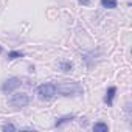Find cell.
I'll return each instance as SVG.
<instances>
[{
  "label": "cell",
  "instance_id": "cell-3",
  "mask_svg": "<svg viewBox=\"0 0 132 132\" xmlns=\"http://www.w3.org/2000/svg\"><path fill=\"white\" fill-rule=\"evenodd\" d=\"M28 103H30V98H28V95H25V93H16V95H13V96L10 98V104H11L13 107H16V109H22V107H25Z\"/></svg>",
  "mask_w": 132,
  "mask_h": 132
},
{
  "label": "cell",
  "instance_id": "cell-9",
  "mask_svg": "<svg viewBox=\"0 0 132 132\" xmlns=\"http://www.w3.org/2000/svg\"><path fill=\"white\" fill-rule=\"evenodd\" d=\"M101 5L104 6V8H109V10H113V8H117V0H101Z\"/></svg>",
  "mask_w": 132,
  "mask_h": 132
},
{
  "label": "cell",
  "instance_id": "cell-2",
  "mask_svg": "<svg viewBox=\"0 0 132 132\" xmlns=\"http://www.w3.org/2000/svg\"><path fill=\"white\" fill-rule=\"evenodd\" d=\"M37 95H39V98H40V100L48 101V100H51V98L56 95V86H54V84H51V82L42 84V86H39V87H37Z\"/></svg>",
  "mask_w": 132,
  "mask_h": 132
},
{
  "label": "cell",
  "instance_id": "cell-10",
  "mask_svg": "<svg viewBox=\"0 0 132 132\" xmlns=\"http://www.w3.org/2000/svg\"><path fill=\"white\" fill-rule=\"evenodd\" d=\"M17 57H23V53H20V51H10V53H8V59H10V61L17 59Z\"/></svg>",
  "mask_w": 132,
  "mask_h": 132
},
{
  "label": "cell",
  "instance_id": "cell-11",
  "mask_svg": "<svg viewBox=\"0 0 132 132\" xmlns=\"http://www.w3.org/2000/svg\"><path fill=\"white\" fill-rule=\"evenodd\" d=\"M2 129H3V130H16V126L11 124V123H6V124H3Z\"/></svg>",
  "mask_w": 132,
  "mask_h": 132
},
{
  "label": "cell",
  "instance_id": "cell-7",
  "mask_svg": "<svg viewBox=\"0 0 132 132\" xmlns=\"http://www.w3.org/2000/svg\"><path fill=\"white\" fill-rule=\"evenodd\" d=\"M59 69H61L62 72H72L73 65H72V62H70V61H62V62L59 64Z\"/></svg>",
  "mask_w": 132,
  "mask_h": 132
},
{
  "label": "cell",
  "instance_id": "cell-4",
  "mask_svg": "<svg viewBox=\"0 0 132 132\" xmlns=\"http://www.w3.org/2000/svg\"><path fill=\"white\" fill-rule=\"evenodd\" d=\"M19 86H20V79H19V78H10V79H6V81L3 82L2 90H3L5 93H10V92H13L14 89H17Z\"/></svg>",
  "mask_w": 132,
  "mask_h": 132
},
{
  "label": "cell",
  "instance_id": "cell-13",
  "mask_svg": "<svg viewBox=\"0 0 132 132\" xmlns=\"http://www.w3.org/2000/svg\"><path fill=\"white\" fill-rule=\"evenodd\" d=\"M0 53H2V47H0Z\"/></svg>",
  "mask_w": 132,
  "mask_h": 132
},
{
  "label": "cell",
  "instance_id": "cell-5",
  "mask_svg": "<svg viewBox=\"0 0 132 132\" xmlns=\"http://www.w3.org/2000/svg\"><path fill=\"white\" fill-rule=\"evenodd\" d=\"M115 93H117V89H115V87H109V89H107V93H106V98H104V101H106L109 106H112V103H113V98H115Z\"/></svg>",
  "mask_w": 132,
  "mask_h": 132
},
{
  "label": "cell",
  "instance_id": "cell-6",
  "mask_svg": "<svg viewBox=\"0 0 132 132\" xmlns=\"http://www.w3.org/2000/svg\"><path fill=\"white\" fill-rule=\"evenodd\" d=\"M93 130L95 132H107L109 130V126L106 123H95L93 124Z\"/></svg>",
  "mask_w": 132,
  "mask_h": 132
},
{
  "label": "cell",
  "instance_id": "cell-1",
  "mask_svg": "<svg viewBox=\"0 0 132 132\" xmlns=\"http://www.w3.org/2000/svg\"><path fill=\"white\" fill-rule=\"evenodd\" d=\"M56 92H59L64 96H79V95H82L84 89L76 81H62V82L56 84Z\"/></svg>",
  "mask_w": 132,
  "mask_h": 132
},
{
  "label": "cell",
  "instance_id": "cell-8",
  "mask_svg": "<svg viewBox=\"0 0 132 132\" xmlns=\"http://www.w3.org/2000/svg\"><path fill=\"white\" fill-rule=\"evenodd\" d=\"M72 120H75V115H67V117H62V118H59V120L56 121V127L62 126L64 123H70Z\"/></svg>",
  "mask_w": 132,
  "mask_h": 132
},
{
  "label": "cell",
  "instance_id": "cell-12",
  "mask_svg": "<svg viewBox=\"0 0 132 132\" xmlns=\"http://www.w3.org/2000/svg\"><path fill=\"white\" fill-rule=\"evenodd\" d=\"M90 2H92V0H79V3H81V5H89Z\"/></svg>",
  "mask_w": 132,
  "mask_h": 132
}]
</instances>
